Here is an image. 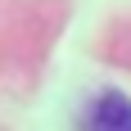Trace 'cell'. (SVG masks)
I'll return each mask as SVG.
<instances>
[{
	"label": "cell",
	"mask_w": 131,
	"mask_h": 131,
	"mask_svg": "<svg viewBox=\"0 0 131 131\" xmlns=\"http://www.w3.org/2000/svg\"><path fill=\"white\" fill-rule=\"evenodd\" d=\"M91 131H131V104L122 95H104L91 113Z\"/></svg>",
	"instance_id": "cell-1"
}]
</instances>
